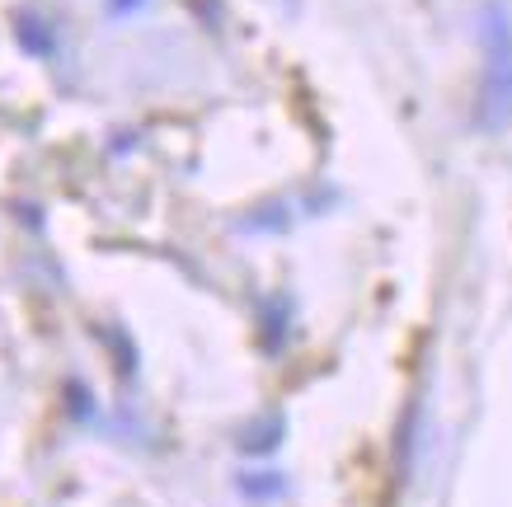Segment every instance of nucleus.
<instances>
[{
  "mask_svg": "<svg viewBox=\"0 0 512 507\" xmlns=\"http://www.w3.org/2000/svg\"><path fill=\"white\" fill-rule=\"evenodd\" d=\"M141 0H113V10H118V15H123V10H137Z\"/></svg>",
  "mask_w": 512,
  "mask_h": 507,
  "instance_id": "f03ea898",
  "label": "nucleus"
},
{
  "mask_svg": "<svg viewBox=\"0 0 512 507\" xmlns=\"http://www.w3.org/2000/svg\"><path fill=\"white\" fill-rule=\"evenodd\" d=\"M480 90H475V127L498 137L512 127V15L503 0L480 5Z\"/></svg>",
  "mask_w": 512,
  "mask_h": 507,
  "instance_id": "f257e3e1",
  "label": "nucleus"
}]
</instances>
